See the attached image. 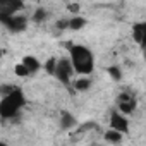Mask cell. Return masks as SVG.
Returning <instances> with one entry per match:
<instances>
[{"mask_svg": "<svg viewBox=\"0 0 146 146\" xmlns=\"http://www.w3.org/2000/svg\"><path fill=\"white\" fill-rule=\"evenodd\" d=\"M107 72L112 76L113 81H120V78H122V72H120V69H119L117 65H110V67L107 69Z\"/></svg>", "mask_w": 146, "mask_h": 146, "instance_id": "2e32d148", "label": "cell"}, {"mask_svg": "<svg viewBox=\"0 0 146 146\" xmlns=\"http://www.w3.org/2000/svg\"><path fill=\"white\" fill-rule=\"evenodd\" d=\"M136 108V98L127 95V93H122L119 95V112L122 115H127V113H132Z\"/></svg>", "mask_w": 146, "mask_h": 146, "instance_id": "52a82bcc", "label": "cell"}, {"mask_svg": "<svg viewBox=\"0 0 146 146\" xmlns=\"http://www.w3.org/2000/svg\"><path fill=\"white\" fill-rule=\"evenodd\" d=\"M86 19L83 17V16H72V17H69L67 19V29H74V31H79V29H83L84 26H86Z\"/></svg>", "mask_w": 146, "mask_h": 146, "instance_id": "8fae6325", "label": "cell"}, {"mask_svg": "<svg viewBox=\"0 0 146 146\" xmlns=\"http://www.w3.org/2000/svg\"><path fill=\"white\" fill-rule=\"evenodd\" d=\"M72 84H74V90L76 91H88L91 88V79L88 76H81V78H78Z\"/></svg>", "mask_w": 146, "mask_h": 146, "instance_id": "7c38bea8", "label": "cell"}, {"mask_svg": "<svg viewBox=\"0 0 146 146\" xmlns=\"http://www.w3.org/2000/svg\"><path fill=\"white\" fill-rule=\"evenodd\" d=\"M24 9V4L19 0H0V16H14Z\"/></svg>", "mask_w": 146, "mask_h": 146, "instance_id": "8992f818", "label": "cell"}, {"mask_svg": "<svg viewBox=\"0 0 146 146\" xmlns=\"http://www.w3.org/2000/svg\"><path fill=\"white\" fill-rule=\"evenodd\" d=\"M24 105H26V96H24L23 90L14 88L11 93L0 98V117L5 120L14 119V117H17V113L21 112V108Z\"/></svg>", "mask_w": 146, "mask_h": 146, "instance_id": "7a4b0ae2", "label": "cell"}, {"mask_svg": "<svg viewBox=\"0 0 146 146\" xmlns=\"http://www.w3.org/2000/svg\"><path fill=\"white\" fill-rule=\"evenodd\" d=\"M58 29H67V19H60V21H57V24H55Z\"/></svg>", "mask_w": 146, "mask_h": 146, "instance_id": "d6986e66", "label": "cell"}, {"mask_svg": "<svg viewBox=\"0 0 146 146\" xmlns=\"http://www.w3.org/2000/svg\"><path fill=\"white\" fill-rule=\"evenodd\" d=\"M2 53H4V50H0V57H2Z\"/></svg>", "mask_w": 146, "mask_h": 146, "instance_id": "44dd1931", "label": "cell"}, {"mask_svg": "<svg viewBox=\"0 0 146 146\" xmlns=\"http://www.w3.org/2000/svg\"><path fill=\"white\" fill-rule=\"evenodd\" d=\"M21 64L26 67V70L29 72V74H33V72H38V70L41 69V62H40L36 57H33V55H26V57L23 58Z\"/></svg>", "mask_w": 146, "mask_h": 146, "instance_id": "ba28073f", "label": "cell"}, {"mask_svg": "<svg viewBox=\"0 0 146 146\" xmlns=\"http://www.w3.org/2000/svg\"><path fill=\"white\" fill-rule=\"evenodd\" d=\"M55 64H57V57H50L46 62H45V65H43V69L48 72L50 76H53V70H55Z\"/></svg>", "mask_w": 146, "mask_h": 146, "instance_id": "9a60e30c", "label": "cell"}, {"mask_svg": "<svg viewBox=\"0 0 146 146\" xmlns=\"http://www.w3.org/2000/svg\"><path fill=\"white\" fill-rule=\"evenodd\" d=\"M105 141H108L110 144H120V141H122V134L117 132V131L108 129V131L105 132Z\"/></svg>", "mask_w": 146, "mask_h": 146, "instance_id": "4fadbf2b", "label": "cell"}, {"mask_svg": "<svg viewBox=\"0 0 146 146\" xmlns=\"http://www.w3.org/2000/svg\"><path fill=\"white\" fill-rule=\"evenodd\" d=\"M0 23H2L9 31L19 33L28 28V17L24 14H14V16H0Z\"/></svg>", "mask_w": 146, "mask_h": 146, "instance_id": "277c9868", "label": "cell"}, {"mask_svg": "<svg viewBox=\"0 0 146 146\" xmlns=\"http://www.w3.org/2000/svg\"><path fill=\"white\" fill-rule=\"evenodd\" d=\"M14 72H16L17 78H26V76H29V72L26 70V67H24L23 64H17V65L14 67Z\"/></svg>", "mask_w": 146, "mask_h": 146, "instance_id": "e0dca14e", "label": "cell"}, {"mask_svg": "<svg viewBox=\"0 0 146 146\" xmlns=\"http://www.w3.org/2000/svg\"><path fill=\"white\" fill-rule=\"evenodd\" d=\"M72 76H74V69H72V64H70L69 57L57 58L55 70H53V78H57L62 84H70Z\"/></svg>", "mask_w": 146, "mask_h": 146, "instance_id": "3957f363", "label": "cell"}, {"mask_svg": "<svg viewBox=\"0 0 146 146\" xmlns=\"http://www.w3.org/2000/svg\"><path fill=\"white\" fill-rule=\"evenodd\" d=\"M69 60L74 69V74L88 76L95 69V53L84 45H69Z\"/></svg>", "mask_w": 146, "mask_h": 146, "instance_id": "6da1fadb", "label": "cell"}, {"mask_svg": "<svg viewBox=\"0 0 146 146\" xmlns=\"http://www.w3.org/2000/svg\"><path fill=\"white\" fill-rule=\"evenodd\" d=\"M46 17H48V12H46L43 7H38V9L33 12V21H35V23H43Z\"/></svg>", "mask_w": 146, "mask_h": 146, "instance_id": "5bb4252c", "label": "cell"}, {"mask_svg": "<svg viewBox=\"0 0 146 146\" xmlns=\"http://www.w3.org/2000/svg\"><path fill=\"white\" fill-rule=\"evenodd\" d=\"M144 35H146V23H136V24H132V38H134V41L137 45H143Z\"/></svg>", "mask_w": 146, "mask_h": 146, "instance_id": "9c48e42d", "label": "cell"}, {"mask_svg": "<svg viewBox=\"0 0 146 146\" xmlns=\"http://www.w3.org/2000/svg\"><path fill=\"white\" fill-rule=\"evenodd\" d=\"M67 9H69L72 14H76V16H78V12H79V9H81V7H79V4H69V5H67Z\"/></svg>", "mask_w": 146, "mask_h": 146, "instance_id": "ac0fdd59", "label": "cell"}, {"mask_svg": "<svg viewBox=\"0 0 146 146\" xmlns=\"http://www.w3.org/2000/svg\"><path fill=\"white\" fill-rule=\"evenodd\" d=\"M78 124V120H76V117L74 115H72L70 112H67V110H64L62 113H60V127L62 129H72V127H74Z\"/></svg>", "mask_w": 146, "mask_h": 146, "instance_id": "30bf717a", "label": "cell"}, {"mask_svg": "<svg viewBox=\"0 0 146 146\" xmlns=\"http://www.w3.org/2000/svg\"><path fill=\"white\" fill-rule=\"evenodd\" d=\"M0 146H9V144H5L4 141H0Z\"/></svg>", "mask_w": 146, "mask_h": 146, "instance_id": "ffe728a7", "label": "cell"}, {"mask_svg": "<svg viewBox=\"0 0 146 146\" xmlns=\"http://www.w3.org/2000/svg\"><path fill=\"white\" fill-rule=\"evenodd\" d=\"M110 129L120 132L122 136L127 134L129 132V120H127V117L122 115L119 110H113L110 113Z\"/></svg>", "mask_w": 146, "mask_h": 146, "instance_id": "5b68a950", "label": "cell"}]
</instances>
